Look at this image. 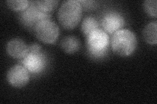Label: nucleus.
Segmentation results:
<instances>
[{"instance_id": "1", "label": "nucleus", "mask_w": 157, "mask_h": 104, "mask_svg": "<svg viewBox=\"0 0 157 104\" xmlns=\"http://www.w3.org/2000/svg\"><path fill=\"white\" fill-rule=\"evenodd\" d=\"M82 12V5L79 1L69 0L64 2L58 9V22L65 29L71 30L80 22Z\"/></svg>"}, {"instance_id": "2", "label": "nucleus", "mask_w": 157, "mask_h": 104, "mask_svg": "<svg viewBox=\"0 0 157 104\" xmlns=\"http://www.w3.org/2000/svg\"><path fill=\"white\" fill-rule=\"evenodd\" d=\"M137 45L135 34L129 29H120L113 34L111 39V49L117 55L128 57L134 52Z\"/></svg>"}, {"instance_id": "3", "label": "nucleus", "mask_w": 157, "mask_h": 104, "mask_svg": "<svg viewBox=\"0 0 157 104\" xmlns=\"http://www.w3.org/2000/svg\"><path fill=\"white\" fill-rule=\"evenodd\" d=\"M109 44V37L104 29H97L86 37L88 50L93 56H100L106 52Z\"/></svg>"}, {"instance_id": "4", "label": "nucleus", "mask_w": 157, "mask_h": 104, "mask_svg": "<svg viewBox=\"0 0 157 104\" xmlns=\"http://www.w3.org/2000/svg\"><path fill=\"white\" fill-rule=\"evenodd\" d=\"M33 30L37 38L44 44H54L60 34L58 26L51 20L39 21Z\"/></svg>"}, {"instance_id": "5", "label": "nucleus", "mask_w": 157, "mask_h": 104, "mask_svg": "<svg viewBox=\"0 0 157 104\" xmlns=\"http://www.w3.org/2000/svg\"><path fill=\"white\" fill-rule=\"evenodd\" d=\"M7 80L11 86L22 88L26 86L29 80V72L23 66L14 65L7 72Z\"/></svg>"}, {"instance_id": "6", "label": "nucleus", "mask_w": 157, "mask_h": 104, "mask_svg": "<svg viewBox=\"0 0 157 104\" xmlns=\"http://www.w3.org/2000/svg\"><path fill=\"white\" fill-rule=\"evenodd\" d=\"M22 63L28 72L38 73L41 72L45 66V57L41 52H28L26 56L23 58Z\"/></svg>"}, {"instance_id": "7", "label": "nucleus", "mask_w": 157, "mask_h": 104, "mask_svg": "<svg viewBox=\"0 0 157 104\" xmlns=\"http://www.w3.org/2000/svg\"><path fill=\"white\" fill-rule=\"evenodd\" d=\"M124 20L121 14L111 12L106 14L101 21V26L107 34H114L123 27Z\"/></svg>"}, {"instance_id": "8", "label": "nucleus", "mask_w": 157, "mask_h": 104, "mask_svg": "<svg viewBox=\"0 0 157 104\" xmlns=\"http://www.w3.org/2000/svg\"><path fill=\"white\" fill-rule=\"evenodd\" d=\"M6 51L9 56L14 59H22L26 56L28 47L20 38H13L7 44Z\"/></svg>"}, {"instance_id": "9", "label": "nucleus", "mask_w": 157, "mask_h": 104, "mask_svg": "<svg viewBox=\"0 0 157 104\" xmlns=\"http://www.w3.org/2000/svg\"><path fill=\"white\" fill-rule=\"evenodd\" d=\"M60 47L66 53H75L81 47V42L75 36H66L60 42Z\"/></svg>"}, {"instance_id": "10", "label": "nucleus", "mask_w": 157, "mask_h": 104, "mask_svg": "<svg viewBox=\"0 0 157 104\" xmlns=\"http://www.w3.org/2000/svg\"><path fill=\"white\" fill-rule=\"evenodd\" d=\"M156 27L157 23L156 22H151L147 25L143 31L144 40L151 45H155L157 43Z\"/></svg>"}, {"instance_id": "11", "label": "nucleus", "mask_w": 157, "mask_h": 104, "mask_svg": "<svg viewBox=\"0 0 157 104\" xmlns=\"http://www.w3.org/2000/svg\"><path fill=\"white\" fill-rule=\"evenodd\" d=\"M98 23L96 20L92 16L86 17L83 20L81 25V30L85 36H88L90 33L98 29Z\"/></svg>"}, {"instance_id": "12", "label": "nucleus", "mask_w": 157, "mask_h": 104, "mask_svg": "<svg viewBox=\"0 0 157 104\" xmlns=\"http://www.w3.org/2000/svg\"><path fill=\"white\" fill-rule=\"evenodd\" d=\"M37 7L41 11L51 14L57 7L59 3L56 0H46V1L35 2Z\"/></svg>"}, {"instance_id": "13", "label": "nucleus", "mask_w": 157, "mask_h": 104, "mask_svg": "<svg viewBox=\"0 0 157 104\" xmlns=\"http://www.w3.org/2000/svg\"><path fill=\"white\" fill-rule=\"evenodd\" d=\"M6 3L14 11H24L29 7V2L27 0H9Z\"/></svg>"}, {"instance_id": "14", "label": "nucleus", "mask_w": 157, "mask_h": 104, "mask_svg": "<svg viewBox=\"0 0 157 104\" xmlns=\"http://www.w3.org/2000/svg\"><path fill=\"white\" fill-rule=\"evenodd\" d=\"M157 2L156 0H147L144 3V8L145 11L149 16L156 18Z\"/></svg>"}, {"instance_id": "15", "label": "nucleus", "mask_w": 157, "mask_h": 104, "mask_svg": "<svg viewBox=\"0 0 157 104\" xmlns=\"http://www.w3.org/2000/svg\"><path fill=\"white\" fill-rule=\"evenodd\" d=\"M41 50V46L37 44H33L28 46V52H40Z\"/></svg>"}]
</instances>
